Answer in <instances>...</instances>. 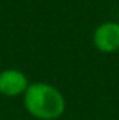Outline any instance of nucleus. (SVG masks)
<instances>
[{
  "instance_id": "f257e3e1",
  "label": "nucleus",
  "mask_w": 119,
  "mask_h": 120,
  "mask_svg": "<svg viewBox=\"0 0 119 120\" xmlns=\"http://www.w3.org/2000/svg\"><path fill=\"white\" fill-rule=\"evenodd\" d=\"M23 105L38 120H57L66 111V99L57 87L48 82H32L23 94Z\"/></svg>"
},
{
  "instance_id": "f03ea898",
  "label": "nucleus",
  "mask_w": 119,
  "mask_h": 120,
  "mask_svg": "<svg viewBox=\"0 0 119 120\" xmlns=\"http://www.w3.org/2000/svg\"><path fill=\"white\" fill-rule=\"evenodd\" d=\"M93 46L102 53H115L119 50V23L104 21L93 32Z\"/></svg>"
},
{
  "instance_id": "7ed1b4c3",
  "label": "nucleus",
  "mask_w": 119,
  "mask_h": 120,
  "mask_svg": "<svg viewBox=\"0 0 119 120\" xmlns=\"http://www.w3.org/2000/svg\"><path fill=\"white\" fill-rule=\"evenodd\" d=\"M29 87L28 76L18 68H5L0 71V94L6 97L23 96Z\"/></svg>"
}]
</instances>
